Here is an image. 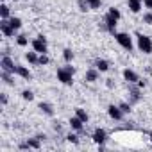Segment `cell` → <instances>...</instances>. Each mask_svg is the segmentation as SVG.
<instances>
[{
    "label": "cell",
    "instance_id": "obj_9",
    "mask_svg": "<svg viewBox=\"0 0 152 152\" xmlns=\"http://www.w3.org/2000/svg\"><path fill=\"white\" fill-rule=\"evenodd\" d=\"M91 140H93L97 145H104V143L107 141V132H106V129L97 127V129L93 131V134H91Z\"/></svg>",
    "mask_w": 152,
    "mask_h": 152
},
{
    "label": "cell",
    "instance_id": "obj_8",
    "mask_svg": "<svg viewBox=\"0 0 152 152\" xmlns=\"http://www.w3.org/2000/svg\"><path fill=\"white\" fill-rule=\"evenodd\" d=\"M107 115H109V118H113L115 122H120V120L124 118V111L120 109L118 104H109V106H107Z\"/></svg>",
    "mask_w": 152,
    "mask_h": 152
},
{
    "label": "cell",
    "instance_id": "obj_32",
    "mask_svg": "<svg viewBox=\"0 0 152 152\" xmlns=\"http://www.w3.org/2000/svg\"><path fill=\"white\" fill-rule=\"evenodd\" d=\"M143 23H147V25H152V11H147V13H143Z\"/></svg>",
    "mask_w": 152,
    "mask_h": 152
},
{
    "label": "cell",
    "instance_id": "obj_18",
    "mask_svg": "<svg viewBox=\"0 0 152 152\" xmlns=\"http://www.w3.org/2000/svg\"><path fill=\"white\" fill-rule=\"evenodd\" d=\"M93 66H95L100 73H104V72H107V70H109V63H107L106 59H100V57H99V59H95Z\"/></svg>",
    "mask_w": 152,
    "mask_h": 152
},
{
    "label": "cell",
    "instance_id": "obj_25",
    "mask_svg": "<svg viewBox=\"0 0 152 152\" xmlns=\"http://www.w3.org/2000/svg\"><path fill=\"white\" fill-rule=\"evenodd\" d=\"M118 106H120V109L124 111V115H129V113L132 111V104H131V102H120Z\"/></svg>",
    "mask_w": 152,
    "mask_h": 152
},
{
    "label": "cell",
    "instance_id": "obj_22",
    "mask_svg": "<svg viewBox=\"0 0 152 152\" xmlns=\"http://www.w3.org/2000/svg\"><path fill=\"white\" fill-rule=\"evenodd\" d=\"M75 115H77L84 124H88L90 122V115L86 113V109H83V107H75Z\"/></svg>",
    "mask_w": 152,
    "mask_h": 152
},
{
    "label": "cell",
    "instance_id": "obj_31",
    "mask_svg": "<svg viewBox=\"0 0 152 152\" xmlns=\"http://www.w3.org/2000/svg\"><path fill=\"white\" fill-rule=\"evenodd\" d=\"M50 63V57L47 54H39V66H47Z\"/></svg>",
    "mask_w": 152,
    "mask_h": 152
},
{
    "label": "cell",
    "instance_id": "obj_7",
    "mask_svg": "<svg viewBox=\"0 0 152 152\" xmlns=\"http://www.w3.org/2000/svg\"><path fill=\"white\" fill-rule=\"evenodd\" d=\"M141 100V88L138 84H129V102L136 104Z\"/></svg>",
    "mask_w": 152,
    "mask_h": 152
},
{
    "label": "cell",
    "instance_id": "obj_23",
    "mask_svg": "<svg viewBox=\"0 0 152 152\" xmlns=\"http://www.w3.org/2000/svg\"><path fill=\"white\" fill-rule=\"evenodd\" d=\"M16 45H18V47H27V45H29V38H27L25 34H18V36H16Z\"/></svg>",
    "mask_w": 152,
    "mask_h": 152
},
{
    "label": "cell",
    "instance_id": "obj_15",
    "mask_svg": "<svg viewBox=\"0 0 152 152\" xmlns=\"http://www.w3.org/2000/svg\"><path fill=\"white\" fill-rule=\"evenodd\" d=\"M38 109L43 113V115H47V116H54L56 115V111H54V106L50 104V102H39V106H38Z\"/></svg>",
    "mask_w": 152,
    "mask_h": 152
},
{
    "label": "cell",
    "instance_id": "obj_36",
    "mask_svg": "<svg viewBox=\"0 0 152 152\" xmlns=\"http://www.w3.org/2000/svg\"><path fill=\"white\" fill-rule=\"evenodd\" d=\"M136 84H138V86H140V88H141V90H143V88H145V86H147V81H145V79H140V81H138V83H136Z\"/></svg>",
    "mask_w": 152,
    "mask_h": 152
},
{
    "label": "cell",
    "instance_id": "obj_29",
    "mask_svg": "<svg viewBox=\"0 0 152 152\" xmlns=\"http://www.w3.org/2000/svg\"><path fill=\"white\" fill-rule=\"evenodd\" d=\"M22 99L27 100V102H31V100H34V93H32L31 90H23V91H22Z\"/></svg>",
    "mask_w": 152,
    "mask_h": 152
},
{
    "label": "cell",
    "instance_id": "obj_21",
    "mask_svg": "<svg viewBox=\"0 0 152 152\" xmlns=\"http://www.w3.org/2000/svg\"><path fill=\"white\" fill-rule=\"evenodd\" d=\"M27 147H29V148H34V150H39V148H41V140H39L38 136L29 138V140H27Z\"/></svg>",
    "mask_w": 152,
    "mask_h": 152
},
{
    "label": "cell",
    "instance_id": "obj_35",
    "mask_svg": "<svg viewBox=\"0 0 152 152\" xmlns=\"http://www.w3.org/2000/svg\"><path fill=\"white\" fill-rule=\"evenodd\" d=\"M0 102H2V106H7V95L6 93L0 95Z\"/></svg>",
    "mask_w": 152,
    "mask_h": 152
},
{
    "label": "cell",
    "instance_id": "obj_3",
    "mask_svg": "<svg viewBox=\"0 0 152 152\" xmlns=\"http://www.w3.org/2000/svg\"><path fill=\"white\" fill-rule=\"evenodd\" d=\"M115 39H116V43H118L124 50H127V52H131V50L134 48L132 38H131V34H127V32H116V34H115Z\"/></svg>",
    "mask_w": 152,
    "mask_h": 152
},
{
    "label": "cell",
    "instance_id": "obj_20",
    "mask_svg": "<svg viewBox=\"0 0 152 152\" xmlns=\"http://www.w3.org/2000/svg\"><path fill=\"white\" fill-rule=\"evenodd\" d=\"M0 18L2 20H9L11 18V9L6 2H2V6H0Z\"/></svg>",
    "mask_w": 152,
    "mask_h": 152
},
{
    "label": "cell",
    "instance_id": "obj_37",
    "mask_svg": "<svg viewBox=\"0 0 152 152\" xmlns=\"http://www.w3.org/2000/svg\"><path fill=\"white\" fill-rule=\"evenodd\" d=\"M106 84H107V88H113V86H115V83H113V79H107V83H106Z\"/></svg>",
    "mask_w": 152,
    "mask_h": 152
},
{
    "label": "cell",
    "instance_id": "obj_14",
    "mask_svg": "<svg viewBox=\"0 0 152 152\" xmlns=\"http://www.w3.org/2000/svg\"><path fill=\"white\" fill-rule=\"evenodd\" d=\"M99 75H100V72L93 66V68H88L86 70V73H84V81L86 83H97L99 81Z\"/></svg>",
    "mask_w": 152,
    "mask_h": 152
},
{
    "label": "cell",
    "instance_id": "obj_26",
    "mask_svg": "<svg viewBox=\"0 0 152 152\" xmlns=\"http://www.w3.org/2000/svg\"><path fill=\"white\" fill-rule=\"evenodd\" d=\"M77 7H79L81 13H88V11H90V4L86 2V0H79V2H77Z\"/></svg>",
    "mask_w": 152,
    "mask_h": 152
},
{
    "label": "cell",
    "instance_id": "obj_4",
    "mask_svg": "<svg viewBox=\"0 0 152 152\" xmlns=\"http://www.w3.org/2000/svg\"><path fill=\"white\" fill-rule=\"evenodd\" d=\"M31 45H32V50H36L38 54H47L48 52V43H47V38L43 34H38L31 41Z\"/></svg>",
    "mask_w": 152,
    "mask_h": 152
},
{
    "label": "cell",
    "instance_id": "obj_13",
    "mask_svg": "<svg viewBox=\"0 0 152 152\" xmlns=\"http://www.w3.org/2000/svg\"><path fill=\"white\" fill-rule=\"evenodd\" d=\"M15 73L18 75V77L25 79V81H31V79H32V73H31V70H29L27 66H22V64H16V70H15Z\"/></svg>",
    "mask_w": 152,
    "mask_h": 152
},
{
    "label": "cell",
    "instance_id": "obj_30",
    "mask_svg": "<svg viewBox=\"0 0 152 152\" xmlns=\"http://www.w3.org/2000/svg\"><path fill=\"white\" fill-rule=\"evenodd\" d=\"M86 2L90 4V9H100L102 6V0H86Z\"/></svg>",
    "mask_w": 152,
    "mask_h": 152
},
{
    "label": "cell",
    "instance_id": "obj_6",
    "mask_svg": "<svg viewBox=\"0 0 152 152\" xmlns=\"http://www.w3.org/2000/svg\"><path fill=\"white\" fill-rule=\"evenodd\" d=\"M0 32H2L6 38H15L16 29L9 23V20H2V18H0Z\"/></svg>",
    "mask_w": 152,
    "mask_h": 152
},
{
    "label": "cell",
    "instance_id": "obj_27",
    "mask_svg": "<svg viewBox=\"0 0 152 152\" xmlns=\"http://www.w3.org/2000/svg\"><path fill=\"white\" fill-rule=\"evenodd\" d=\"M63 59H64L66 63H72V61H73V52H72L70 48H64V50H63Z\"/></svg>",
    "mask_w": 152,
    "mask_h": 152
},
{
    "label": "cell",
    "instance_id": "obj_28",
    "mask_svg": "<svg viewBox=\"0 0 152 152\" xmlns=\"http://www.w3.org/2000/svg\"><path fill=\"white\" fill-rule=\"evenodd\" d=\"M66 141H70L73 145H79V136L75 132H70V134H66Z\"/></svg>",
    "mask_w": 152,
    "mask_h": 152
},
{
    "label": "cell",
    "instance_id": "obj_12",
    "mask_svg": "<svg viewBox=\"0 0 152 152\" xmlns=\"http://www.w3.org/2000/svg\"><path fill=\"white\" fill-rule=\"evenodd\" d=\"M68 124H70L72 131H75V132H83V129H84V125H86V124H84V122H83V120L77 116V115H75V116H72Z\"/></svg>",
    "mask_w": 152,
    "mask_h": 152
},
{
    "label": "cell",
    "instance_id": "obj_5",
    "mask_svg": "<svg viewBox=\"0 0 152 152\" xmlns=\"http://www.w3.org/2000/svg\"><path fill=\"white\" fill-rule=\"evenodd\" d=\"M116 25H118V18H115L111 13H106V16H104V29L109 32V34H116L118 31H116Z\"/></svg>",
    "mask_w": 152,
    "mask_h": 152
},
{
    "label": "cell",
    "instance_id": "obj_1",
    "mask_svg": "<svg viewBox=\"0 0 152 152\" xmlns=\"http://www.w3.org/2000/svg\"><path fill=\"white\" fill-rule=\"evenodd\" d=\"M73 73H75V68L73 66H70V64H66V66H61V68H57V81L61 83V84H64V86H72L73 84Z\"/></svg>",
    "mask_w": 152,
    "mask_h": 152
},
{
    "label": "cell",
    "instance_id": "obj_17",
    "mask_svg": "<svg viewBox=\"0 0 152 152\" xmlns=\"http://www.w3.org/2000/svg\"><path fill=\"white\" fill-rule=\"evenodd\" d=\"M25 59H27L29 64H32V66H39V54H38L36 50L27 52V54H25Z\"/></svg>",
    "mask_w": 152,
    "mask_h": 152
},
{
    "label": "cell",
    "instance_id": "obj_33",
    "mask_svg": "<svg viewBox=\"0 0 152 152\" xmlns=\"http://www.w3.org/2000/svg\"><path fill=\"white\" fill-rule=\"evenodd\" d=\"M107 13H111V15H113L115 18H118V20L122 18V13H120V9H116V7H111V9H109Z\"/></svg>",
    "mask_w": 152,
    "mask_h": 152
},
{
    "label": "cell",
    "instance_id": "obj_2",
    "mask_svg": "<svg viewBox=\"0 0 152 152\" xmlns=\"http://www.w3.org/2000/svg\"><path fill=\"white\" fill-rule=\"evenodd\" d=\"M136 39H138V50H140V52H143V54H152V39H150V36L138 32V34H136Z\"/></svg>",
    "mask_w": 152,
    "mask_h": 152
},
{
    "label": "cell",
    "instance_id": "obj_10",
    "mask_svg": "<svg viewBox=\"0 0 152 152\" xmlns=\"http://www.w3.org/2000/svg\"><path fill=\"white\" fill-rule=\"evenodd\" d=\"M0 66H2V70L4 72H11V73H15V70H16V64H15V61L6 54L2 59H0Z\"/></svg>",
    "mask_w": 152,
    "mask_h": 152
},
{
    "label": "cell",
    "instance_id": "obj_24",
    "mask_svg": "<svg viewBox=\"0 0 152 152\" xmlns=\"http://www.w3.org/2000/svg\"><path fill=\"white\" fill-rule=\"evenodd\" d=\"M9 23H11L16 31L22 29V18H18V16H11V18H9Z\"/></svg>",
    "mask_w": 152,
    "mask_h": 152
},
{
    "label": "cell",
    "instance_id": "obj_11",
    "mask_svg": "<svg viewBox=\"0 0 152 152\" xmlns=\"http://www.w3.org/2000/svg\"><path fill=\"white\" fill-rule=\"evenodd\" d=\"M122 75H124V79H125L129 84H136V83L140 81V75H138L134 70H131V68H125V70L122 72Z\"/></svg>",
    "mask_w": 152,
    "mask_h": 152
},
{
    "label": "cell",
    "instance_id": "obj_19",
    "mask_svg": "<svg viewBox=\"0 0 152 152\" xmlns=\"http://www.w3.org/2000/svg\"><path fill=\"white\" fill-rule=\"evenodd\" d=\"M15 73H11V72H4L2 70V73H0V77H2V81L7 84V86H15V77H13Z\"/></svg>",
    "mask_w": 152,
    "mask_h": 152
},
{
    "label": "cell",
    "instance_id": "obj_34",
    "mask_svg": "<svg viewBox=\"0 0 152 152\" xmlns=\"http://www.w3.org/2000/svg\"><path fill=\"white\" fill-rule=\"evenodd\" d=\"M143 6H145L148 11H152V0H143Z\"/></svg>",
    "mask_w": 152,
    "mask_h": 152
},
{
    "label": "cell",
    "instance_id": "obj_16",
    "mask_svg": "<svg viewBox=\"0 0 152 152\" xmlns=\"http://www.w3.org/2000/svg\"><path fill=\"white\" fill-rule=\"evenodd\" d=\"M127 7H129L131 13L138 15L141 11V7H143V0H127Z\"/></svg>",
    "mask_w": 152,
    "mask_h": 152
}]
</instances>
